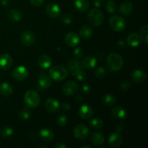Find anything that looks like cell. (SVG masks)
<instances>
[{
    "mask_svg": "<svg viewBox=\"0 0 148 148\" xmlns=\"http://www.w3.org/2000/svg\"><path fill=\"white\" fill-rule=\"evenodd\" d=\"M107 64L112 71H118L123 67L124 60L119 54L116 53H111L107 58Z\"/></svg>",
    "mask_w": 148,
    "mask_h": 148,
    "instance_id": "cell-1",
    "label": "cell"
},
{
    "mask_svg": "<svg viewBox=\"0 0 148 148\" xmlns=\"http://www.w3.org/2000/svg\"><path fill=\"white\" fill-rule=\"evenodd\" d=\"M88 21L95 27H99L103 23L104 17L100 10L94 8L89 12L88 14Z\"/></svg>",
    "mask_w": 148,
    "mask_h": 148,
    "instance_id": "cell-2",
    "label": "cell"
},
{
    "mask_svg": "<svg viewBox=\"0 0 148 148\" xmlns=\"http://www.w3.org/2000/svg\"><path fill=\"white\" fill-rule=\"evenodd\" d=\"M51 79L56 81H62L67 77V69L62 65H56L51 67L49 71Z\"/></svg>",
    "mask_w": 148,
    "mask_h": 148,
    "instance_id": "cell-3",
    "label": "cell"
},
{
    "mask_svg": "<svg viewBox=\"0 0 148 148\" xmlns=\"http://www.w3.org/2000/svg\"><path fill=\"white\" fill-rule=\"evenodd\" d=\"M25 102L29 108H35L40 104V99L38 94L33 90H29L25 94Z\"/></svg>",
    "mask_w": 148,
    "mask_h": 148,
    "instance_id": "cell-4",
    "label": "cell"
},
{
    "mask_svg": "<svg viewBox=\"0 0 148 148\" xmlns=\"http://www.w3.org/2000/svg\"><path fill=\"white\" fill-rule=\"evenodd\" d=\"M109 25L111 28L116 32H121L124 30L126 23L124 18L119 15H114L110 18Z\"/></svg>",
    "mask_w": 148,
    "mask_h": 148,
    "instance_id": "cell-5",
    "label": "cell"
},
{
    "mask_svg": "<svg viewBox=\"0 0 148 148\" xmlns=\"http://www.w3.org/2000/svg\"><path fill=\"white\" fill-rule=\"evenodd\" d=\"M79 89L77 83L75 81L69 80L64 84L62 87V92L66 95H72L76 93Z\"/></svg>",
    "mask_w": 148,
    "mask_h": 148,
    "instance_id": "cell-6",
    "label": "cell"
},
{
    "mask_svg": "<svg viewBox=\"0 0 148 148\" xmlns=\"http://www.w3.org/2000/svg\"><path fill=\"white\" fill-rule=\"evenodd\" d=\"M12 77L17 80H24L28 76V70L23 66H16L12 70Z\"/></svg>",
    "mask_w": 148,
    "mask_h": 148,
    "instance_id": "cell-7",
    "label": "cell"
},
{
    "mask_svg": "<svg viewBox=\"0 0 148 148\" xmlns=\"http://www.w3.org/2000/svg\"><path fill=\"white\" fill-rule=\"evenodd\" d=\"M73 134L77 139L82 140V139L86 138L88 136L89 130L88 129V127H85L83 124H78L74 129Z\"/></svg>",
    "mask_w": 148,
    "mask_h": 148,
    "instance_id": "cell-8",
    "label": "cell"
},
{
    "mask_svg": "<svg viewBox=\"0 0 148 148\" xmlns=\"http://www.w3.org/2000/svg\"><path fill=\"white\" fill-rule=\"evenodd\" d=\"M21 42L25 46H30L33 44L35 41V36L30 30H25L21 34Z\"/></svg>",
    "mask_w": 148,
    "mask_h": 148,
    "instance_id": "cell-9",
    "label": "cell"
},
{
    "mask_svg": "<svg viewBox=\"0 0 148 148\" xmlns=\"http://www.w3.org/2000/svg\"><path fill=\"white\" fill-rule=\"evenodd\" d=\"M67 67L69 69V72H70L72 75H77L79 72L82 71V64L76 60H71L68 62Z\"/></svg>",
    "mask_w": 148,
    "mask_h": 148,
    "instance_id": "cell-10",
    "label": "cell"
},
{
    "mask_svg": "<svg viewBox=\"0 0 148 148\" xmlns=\"http://www.w3.org/2000/svg\"><path fill=\"white\" fill-rule=\"evenodd\" d=\"M122 137L119 133H114L111 134L108 139V144L112 147H119L122 144Z\"/></svg>",
    "mask_w": 148,
    "mask_h": 148,
    "instance_id": "cell-11",
    "label": "cell"
},
{
    "mask_svg": "<svg viewBox=\"0 0 148 148\" xmlns=\"http://www.w3.org/2000/svg\"><path fill=\"white\" fill-rule=\"evenodd\" d=\"M60 8L59 6L54 3H50L46 6V13L49 17L56 18L60 15Z\"/></svg>",
    "mask_w": 148,
    "mask_h": 148,
    "instance_id": "cell-12",
    "label": "cell"
},
{
    "mask_svg": "<svg viewBox=\"0 0 148 148\" xmlns=\"http://www.w3.org/2000/svg\"><path fill=\"white\" fill-rule=\"evenodd\" d=\"M78 114L80 118L83 119H89L92 116L93 114V111L92 108L88 105H83L79 108L78 111Z\"/></svg>",
    "mask_w": 148,
    "mask_h": 148,
    "instance_id": "cell-13",
    "label": "cell"
},
{
    "mask_svg": "<svg viewBox=\"0 0 148 148\" xmlns=\"http://www.w3.org/2000/svg\"><path fill=\"white\" fill-rule=\"evenodd\" d=\"M45 108L49 112H56L60 108V104L54 98H49L45 103Z\"/></svg>",
    "mask_w": 148,
    "mask_h": 148,
    "instance_id": "cell-14",
    "label": "cell"
},
{
    "mask_svg": "<svg viewBox=\"0 0 148 148\" xmlns=\"http://www.w3.org/2000/svg\"><path fill=\"white\" fill-rule=\"evenodd\" d=\"M65 42L68 46H71V47L76 46L79 42V36L76 33L70 32L65 36Z\"/></svg>",
    "mask_w": 148,
    "mask_h": 148,
    "instance_id": "cell-15",
    "label": "cell"
},
{
    "mask_svg": "<svg viewBox=\"0 0 148 148\" xmlns=\"http://www.w3.org/2000/svg\"><path fill=\"white\" fill-rule=\"evenodd\" d=\"M12 59L11 56L4 53L0 56V67L4 70L10 69L12 65Z\"/></svg>",
    "mask_w": 148,
    "mask_h": 148,
    "instance_id": "cell-16",
    "label": "cell"
},
{
    "mask_svg": "<svg viewBox=\"0 0 148 148\" xmlns=\"http://www.w3.org/2000/svg\"><path fill=\"white\" fill-rule=\"evenodd\" d=\"M146 78H147V74L144 71L140 70V69H136V70L133 71L131 74V79L134 82H143V81L145 80Z\"/></svg>",
    "mask_w": 148,
    "mask_h": 148,
    "instance_id": "cell-17",
    "label": "cell"
},
{
    "mask_svg": "<svg viewBox=\"0 0 148 148\" xmlns=\"http://www.w3.org/2000/svg\"><path fill=\"white\" fill-rule=\"evenodd\" d=\"M82 67L85 69H92L97 64V59L92 56H88L82 59Z\"/></svg>",
    "mask_w": 148,
    "mask_h": 148,
    "instance_id": "cell-18",
    "label": "cell"
},
{
    "mask_svg": "<svg viewBox=\"0 0 148 148\" xmlns=\"http://www.w3.org/2000/svg\"><path fill=\"white\" fill-rule=\"evenodd\" d=\"M74 5L77 11L83 12L89 8V2L88 0H74Z\"/></svg>",
    "mask_w": 148,
    "mask_h": 148,
    "instance_id": "cell-19",
    "label": "cell"
},
{
    "mask_svg": "<svg viewBox=\"0 0 148 148\" xmlns=\"http://www.w3.org/2000/svg\"><path fill=\"white\" fill-rule=\"evenodd\" d=\"M38 64L42 69H48L51 65V59L46 54H42L38 59Z\"/></svg>",
    "mask_w": 148,
    "mask_h": 148,
    "instance_id": "cell-20",
    "label": "cell"
},
{
    "mask_svg": "<svg viewBox=\"0 0 148 148\" xmlns=\"http://www.w3.org/2000/svg\"><path fill=\"white\" fill-rule=\"evenodd\" d=\"M39 134H40V138L43 140H44L45 142L51 141L53 139V137H54V134H53V132L47 128H44L40 130Z\"/></svg>",
    "mask_w": 148,
    "mask_h": 148,
    "instance_id": "cell-21",
    "label": "cell"
},
{
    "mask_svg": "<svg viewBox=\"0 0 148 148\" xmlns=\"http://www.w3.org/2000/svg\"><path fill=\"white\" fill-rule=\"evenodd\" d=\"M90 140L91 143L95 145H102L105 142V139H104L103 135L101 133L98 132H94L91 134L90 136Z\"/></svg>",
    "mask_w": 148,
    "mask_h": 148,
    "instance_id": "cell-22",
    "label": "cell"
},
{
    "mask_svg": "<svg viewBox=\"0 0 148 148\" xmlns=\"http://www.w3.org/2000/svg\"><path fill=\"white\" fill-rule=\"evenodd\" d=\"M119 12L123 14L128 15L132 12L133 10V4L130 1H124L119 6Z\"/></svg>",
    "mask_w": 148,
    "mask_h": 148,
    "instance_id": "cell-23",
    "label": "cell"
},
{
    "mask_svg": "<svg viewBox=\"0 0 148 148\" xmlns=\"http://www.w3.org/2000/svg\"><path fill=\"white\" fill-rule=\"evenodd\" d=\"M7 17L11 21L18 22L21 20L22 14L19 10L16 9H11L7 12Z\"/></svg>",
    "mask_w": 148,
    "mask_h": 148,
    "instance_id": "cell-24",
    "label": "cell"
},
{
    "mask_svg": "<svg viewBox=\"0 0 148 148\" xmlns=\"http://www.w3.org/2000/svg\"><path fill=\"white\" fill-rule=\"evenodd\" d=\"M112 115L118 119H124L127 117V111L122 107H115L112 109Z\"/></svg>",
    "mask_w": 148,
    "mask_h": 148,
    "instance_id": "cell-25",
    "label": "cell"
},
{
    "mask_svg": "<svg viewBox=\"0 0 148 148\" xmlns=\"http://www.w3.org/2000/svg\"><path fill=\"white\" fill-rule=\"evenodd\" d=\"M140 37L137 33H132L127 37V43L132 47L137 46L140 43Z\"/></svg>",
    "mask_w": 148,
    "mask_h": 148,
    "instance_id": "cell-26",
    "label": "cell"
},
{
    "mask_svg": "<svg viewBox=\"0 0 148 148\" xmlns=\"http://www.w3.org/2000/svg\"><path fill=\"white\" fill-rule=\"evenodd\" d=\"M12 93V88L7 82L0 84V94L3 96H9Z\"/></svg>",
    "mask_w": 148,
    "mask_h": 148,
    "instance_id": "cell-27",
    "label": "cell"
},
{
    "mask_svg": "<svg viewBox=\"0 0 148 148\" xmlns=\"http://www.w3.org/2000/svg\"><path fill=\"white\" fill-rule=\"evenodd\" d=\"M38 85L40 88H49L51 85V79H50L49 76L46 75H41V76L39 77L38 79Z\"/></svg>",
    "mask_w": 148,
    "mask_h": 148,
    "instance_id": "cell-28",
    "label": "cell"
},
{
    "mask_svg": "<svg viewBox=\"0 0 148 148\" xmlns=\"http://www.w3.org/2000/svg\"><path fill=\"white\" fill-rule=\"evenodd\" d=\"M79 35L84 39H88L92 36V30L90 26L84 25L79 29Z\"/></svg>",
    "mask_w": 148,
    "mask_h": 148,
    "instance_id": "cell-29",
    "label": "cell"
},
{
    "mask_svg": "<svg viewBox=\"0 0 148 148\" xmlns=\"http://www.w3.org/2000/svg\"><path fill=\"white\" fill-rule=\"evenodd\" d=\"M116 103V98L114 95L107 94L102 98V103L106 106H111Z\"/></svg>",
    "mask_w": 148,
    "mask_h": 148,
    "instance_id": "cell-30",
    "label": "cell"
},
{
    "mask_svg": "<svg viewBox=\"0 0 148 148\" xmlns=\"http://www.w3.org/2000/svg\"><path fill=\"white\" fill-rule=\"evenodd\" d=\"M148 26L147 25L142 26L140 30V37L143 41H144L145 43H147L148 42Z\"/></svg>",
    "mask_w": 148,
    "mask_h": 148,
    "instance_id": "cell-31",
    "label": "cell"
},
{
    "mask_svg": "<svg viewBox=\"0 0 148 148\" xmlns=\"http://www.w3.org/2000/svg\"><path fill=\"white\" fill-rule=\"evenodd\" d=\"M29 107H25L21 110L20 113V119L22 120H28L31 116V111L29 109Z\"/></svg>",
    "mask_w": 148,
    "mask_h": 148,
    "instance_id": "cell-32",
    "label": "cell"
},
{
    "mask_svg": "<svg viewBox=\"0 0 148 148\" xmlns=\"http://www.w3.org/2000/svg\"><path fill=\"white\" fill-rule=\"evenodd\" d=\"M66 122H67V116L65 114H59L57 118H56V124L59 127H64V126L66 125Z\"/></svg>",
    "mask_w": 148,
    "mask_h": 148,
    "instance_id": "cell-33",
    "label": "cell"
},
{
    "mask_svg": "<svg viewBox=\"0 0 148 148\" xmlns=\"http://www.w3.org/2000/svg\"><path fill=\"white\" fill-rule=\"evenodd\" d=\"M116 3L114 0H108L106 4V10L108 12H114L116 11Z\"/></svg>",
    "mask_w": 148,
    "mask_h": 148,
    "instance_id": "cell-34",
    "label": "cell"
},
{
    "mask_svg": "<svg viewBox=\"0 0 148 148\" xmlns=\"http://www.w3.org/2000/svg\"><path fill=\"white\" fill-rule=\"evenodd\" d=\"M107 75V72L104 68L99 67L95 70V76L98 79H103Z\"/></svg>",
    "mask_w": 148,
    "mask_h": 148,
    "instance_id": "cell-35",
    "label": "cell"
},
{
    "mask_svg": "<svg viewBox=\"0 0 148 148\" xmlns=\"http://www.w3.org/2000/svg\"><path fill=\"white\" fill-rule=\"evenodd\" d=\"M13 130L11 127H4V128L1 129V135L3 137H9L12 134Z\"/></svg>",
    "mask_w": 148,
    "mask_h": 148,
    "instance_id": "cell-36",
    "label": "cell"
},
{
    "mask_svg": "<svg viewBox=\"0 0 148 148\" xmlns=\"http://www.w3.org/2000/svg\"><path fill=\"white\" fill-rule=\"evenodd\" d=\"M90 125L91 127L95 129H100L103 125V121L101 119H93L90 121Z\"/></svg>",
    "mask_w": 148,
    "mask_h": 148,
    "instance_id": "cell-37",
    "label": "cell"
},
{
    "mask_svg": "<svg viewBox=\"0 0 148 148\" xmlns=\"http://www.w3.org/2000/svg\"><path fill=\"white\" fill-rule=\"evenodd\" d=\"M61 20H62L63 23H66V24H70L72 22V20H73V18H72V17L70 14H64L62 16V17H61Z\"/></svg>",
    "mask_w": 148,
    "mask_h": 148,
    "instance_id": "cell-38",
    "label": "cell"
},
{
    "mask_svg": "<svg viewBox=\"0 0 148 148\" xmlns=\"http://www.w3.org/2000/svg\"><path fill=\"white\" fill-rule=\"evenodd\" d=\"M84 54V51L81 48H77L75 51H74V55H75V57L77 59H79V58L82 57Z\"/></svg>",
    "mask_w": 148,
    "mask_h": 148,
    "instance_id": "cell-39",
    "label": "cell"
},
{
    "mask_svg": "<svg viewBox=\"0 0 148 148\" xmlns=\"http://www.w3.org/2000/svg\"><path fill=\"white\" fill-rule=\"evenodd\" d=\"M75 76H76L77 79L79 81H81V82H83V81H85V79H87L86 74H85L83 71H81L80 72H79V73H78L77 75H75Z\"/></svg>",
    "mask_w": 148,
    "mask_h": 148,
    "instance_id": "cell-40",
    "label": "cell"
},
{
    "mask_svg": "<svg viewBox=\"0 0 148 148\" xmlns=\"http://www.w3.org/2000/svg\"><path fill=\"white\" fill-rule=\"evenodd\" d=\"M29 1L32 5L35 6V7H38L43 4L44 0H29Z\"/></svg>",
    "mask_w": 148,
    "mask_h": 148,
    "instance_id": "cell-41",
    "label": "cell"
},
{
    "mask_svg": "<svg viewBox=\"0 0 148 148\" xmlns=\"http://www.w3.org/2000/svg\"><path fill=\"white\" fill-rule=\"evenodd\" d=\"M130 88V84L128 82H124L123 83H121V88L124 91L128 90Z\"/></svg>",
    "mask_w": 148,
    "mask_h": 148,
    "instance_id": "cell-42",
    "label": "cell"
},
{
    "mask_svg": "<svg viewBox=\"0 0 148 148\" xmlns=\"http://www.w3.org/2000/svg\"><path fill=\"white\" fill-rule=\"evenodd\" d=\"M81 90H82V92H85V93H89L90 92V88L88 85H83Z\"/></svg>",
    "mask_w": 148,
    "mask_h": 148,
    "instance_id": "cell-43",
    "label": "cell"
},
{
    "mask_svg": "<svg viewBox=\"0 0 148 148\" xmlns=\"http://www.w3.org/2000/svg\"><path fill=\"white\" fill-rule=\"evenodd\" d=\"M62 108L65 111H68V110L70 109V105L68 103H64L62 104Z\"/></svg>",
    "mask_w": 148,
    "mask_h": 148,
    "instance_id": "cell-44",
    "label": "cell"
},
{
    "mask_svg": "<svg viewBox=\"0 0 148 148\" xmlns=\"http://www.w3.org/2000/svg\"><path fill=\"white\" fill-rule=\"evenodd\" d=\"M103 3V0H94V5L96 7H101Z\"/></svg>",
    "mask_w": 148,
    "mask_h": 148,
    "instance_id": "cell-45",
    "label": "cell"
},
{
    "mask_svg": "<svg viewBox=\"0 0 148 148\" xmlns=\"http://www.w3.org/2000/svg\"><path fill=\"white\" fill-rule=\"evenodd\" d=\"M55 148H66V146L65 145L62 144V143H58V144H56V145L54 146Z\"/></svg>",
    "mask_w": 148,
    "mask_h": 148,
    "instance_id": "cell-46",
    "label": "cell"
},
{
    "mask_svg": "<svg viewBox=\"0 0 148 148\" xmlns=\"http://www.w3.org/2000/svg\"><path fill=\"white\" fill-rule=\"evenodd\" d=\"M82 98L81 96H77L76 98H75V101H76L77 103H82Z\"/></svg>",
    "mask_w": 148,
    "mask_h": 148,
    "instance_id": "cell-47",
    "label": "cell"
},
{
    "mask_svg": "<svg viewBox=\"0 0 148 148\" xmlns=\"http://www.w3.org/2000/svg\"><path fill=\"white\" fill-rule=\"evenodd\" d=\"M88 147V148H90V146H86V145H83V146H82V147Z\"/></svg>",
    "mask_w": 148,
    "mask_h": 148,
    "instance_id": "cell-48",
    "label": "cell"
}]
</instances>
